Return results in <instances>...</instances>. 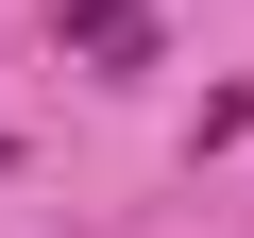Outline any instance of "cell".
<instances>
[{
  "label": "cell",
  "mask_w": 254,
  "mask_h": 238,
  "mask_svg": "<svg viewBox=\"0 0 254 238\" xmlns=\"http://www.w3.org/2000/svg\"><path fill=\"white\" fill-rule=\"evenodd\" d=\"M0 170H17V136H0Z\"/></svg>",
  "instance_id": "cell-1"
}]
</instances>
